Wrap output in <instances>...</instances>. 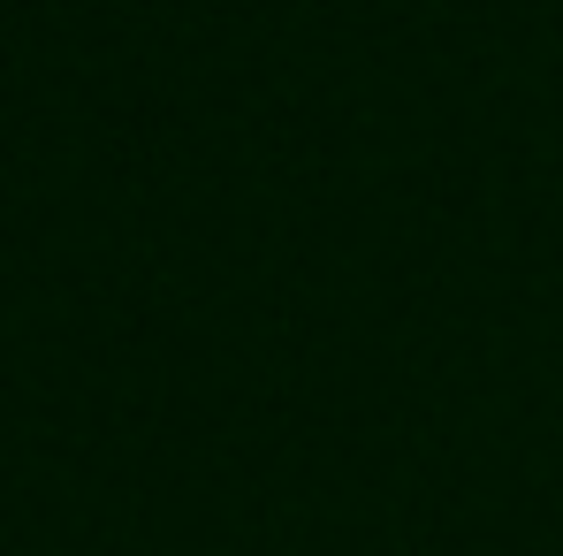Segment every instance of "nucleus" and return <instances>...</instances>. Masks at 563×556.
<instances>
[]
</instances>
